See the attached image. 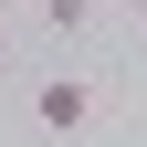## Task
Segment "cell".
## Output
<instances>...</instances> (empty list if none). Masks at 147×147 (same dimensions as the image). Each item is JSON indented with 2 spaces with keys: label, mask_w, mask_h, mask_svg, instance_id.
Masks as SVG:
<instances>
[{
  "label": "cell",
  "mask_w": 147,
  "mask_h": 147,
  "mask_svg": "<svg viewBox=\"0 0 147 147\" xmlns=\"http://www.w3.org/2000/svg\"><path fill=\"white\" fill-rule=\"evenodd\" d=\"M32 116H42L53 137H84V116H95V84H84V74H53V84H32Z\"/></svg>",
  "instance_id": "1"
},
{
  "label": "cell",
  "mask_w": 147,
  "mask_h": 147,
  "mask_svg": "<svg viewBox=\"0 0 147 147\" xmlns=\"http://www.w3.org/2000/svg\"><path fill=\"white\" fill-rule=\"evenodd\" d=\"M95 11H105V0H42V32H84Z\"/></svg>",
  "instance_id": "2"
},
{
  "label": "cell",
  "mask_w": 147,
  "mask_h": 147,
  "mask_svg": "<svg viewBox=\"0 0 147 147\" xmlns=\"http://www.w3.org/2000/svg\"><path fill=\"white\" fill-rule=\"evenodd\" d=\"M0 63H11V32H0Z\"/></svg>",
  "instance_id": "3"
},
{
  "label": "cell",
  "mask_w": 147,
  "mask_h": 147,
  "mask_svg": "<svg viewBox=\"0 0 147 147\" xmlns=\"http://www.w3.org/2000/svg\"><path fill=\"white\" fill-rule=\"evenodd\" d=\"M137 11H147V0H137Z\"/></svg>",
  "instance_id": "4"
}]
</instances>
